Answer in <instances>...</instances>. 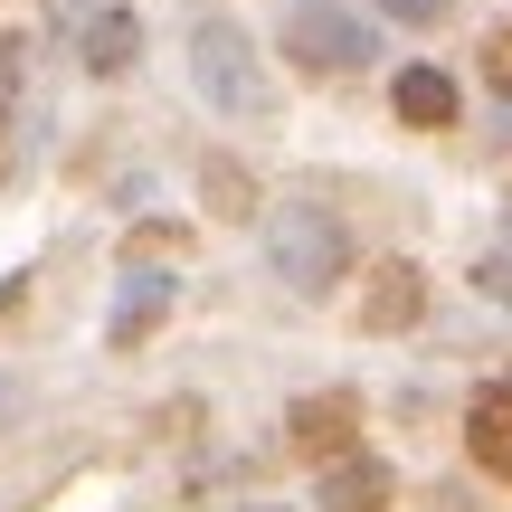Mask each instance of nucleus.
<instances>
[{
  "label": "nucleus",
  "instance_id": "2",
  "mask_svg": "<svg viewBox=\"0 0 512 512\" xmlns=\"http://www.w3.org/2000/svg\"><path fill=\"white\" fill-rule=\"evenodd\" d=\"M465 456L494 484H512V380H484L475 408H465Z\"/></svg>",
  "mask_w": 512,
  "mask_h": 512
},
{
  "label": "nucleus",
  "instance_id": "3",
  "mask_svg": "<svg viewBox=\"0 0 512 512\" xmlns=\"http://www.w3.org/2000/svg\"><path fill=\"white\" fill-rule=\"evenodd\" d=\"M389 105H399V124H418V133H446V124H456V76H446V67H399Z\"/></svg>",
  "mask_w": 512,
  "mask_h": 512
},
{
  "label": "nucleus",
  "instance_id": "4",
  "mask_svg": "<svg viewBox=\"0 0 512 512\" xmlns=\"http://www.w3.org/2000/svg\"><path fill=\"white\" fill-rule=\"evenodd\" d=\"M389 494H399V475L380 456H342L323 475V512H389Z\"/></svg>",
  "mask_w": 512,
  "mask_h": 512
},
{
  "label": "nucleus",
  "instance_id": "6",
  "mask_svg": "<svg viewBox=\"0 0 512 512\" xmlns=\"http://www.w3.org/2000/svg\"><path fill=\"white\" fill-rule=\"evenodd\" d=\"M484 86H503V95H512V19L484 38Z\"/></svg>",
  "mask_w": 512,
  "mask_h": 512
},
{
  "label": "nucleus",
  "instance_id": "1",
  "mask_svg": "<svg viewBox=\"0 0 512 512\" xmlns=\"http://www.w3.org/2000/svg\"><path fill=\"white\" fill-rule=\"evenodd\" d=\"M294 456H313V465H342L351 446H361V399L351 389H323V399H294Z\"/></svg>",
  "mask_w": 512,
  "mask_h": 512
},
{
  "label": "nucleus",
  "instance_id": "5",
  "mask_svg": "<svg viewBox=\"0 0 512 512\" xmlns=\"http://www.w3.org/2000/svg\"><path fill=\"white\" fill-rule=\"evenodd\" d=\"M418 304H427V275H418V266H380V285H370L361 323H370V332H389V323H408Z\"/></svg>",
  "mask_w": 512,
  "mask_h": 512
}]
</instances>
